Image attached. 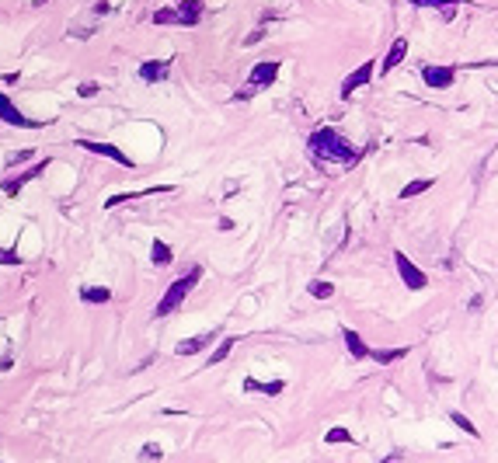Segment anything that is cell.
Segmentation results:
<instances>
[{
    "instance_id": "44dd1931",
    "label": "cell",
    "mask_w": 498,
    "mask_h": 463,
    "mask_svg": "<svg viewBox=\"0 0 498 463\" xmlns=\"http://www.w3.org/2000/svg\"><path fill=\"white\" fill-rule=\"evenodd\" d=\"M234 345H237V338H224V341H219V348L209 355V366H216V363H224V359L234 352Z\"/></svg>"
},
{
    "instance_id": "5b68a950",
    "label": "cell",
    "mask_w": 498,
    "mask_h": 463,
    "mask_svg": "<svg viewBox=\"0 0 498 463\" xmlns=\"http://www.w3.org/2000/svg\"><path fill=\"white\" fill-rule=\"evenodd\" d=\"M77 146H80V150H91V153H98V157H108V161H116V164H122V168H133L129 153H122V150H119V146H112V143H98V139H80Z\"/></svg>"
},
{
    "instance_id": "d4e9b609",
    "label": "cell",
    "mask_w": 498,
    "mask_h": 463,
    "mask_svg": "<svg viewBox=\"0 0 498 463\" xmlns=\"http://www.w3.org/2000/svg\"><path fill=\"white\" fill-rule=\"evenodd\" d=\"M408 4H415V8H453L460 0H408Z\"/></svg>"
},
{
    "instance_id": "ac0fdd59",
    "label": "cell",
    "mask_w": 498,
    "mask_h": 463,
    "mask_svg": "<svg viewBox=\"0 0 498 463\" xmlns=\"http://www.w3.org/2000/svg\"><path fill=\"white\" fill-rule=\"evenodd\" d=\"M80 300L84 303H108V300H112V289H108V286H84Z\"/></svg>"
},
{
    "instance_id": "8992f818",
    "label": "cell",
    "mask_w": 498,
    "mask_h": 463,
    "mask_svg": "<svg viewBox=\"0 0 498 463\" xmlns=\"http://www.w3.org/2000/svg\"><path fill=\"white\" fill-rule=\"evenodd\" d=\"M0 119H4L8 126H18V129H42V126H45V122H35V119L21 115V112L11 105V98H8V94H0Z\"/></svg>"
},
{
    "instance_id": "ffe728a7",
    "label": "cell",
    "mask_w": 498,
    "mask_h": 463,
    "mask_svg": "<svg viewBox=\"0 0 498 463\" xmlns=\"http://www.w3.org/2000/svg\"><path fill=\"white\" fill-rule=\"evenodd\" d=\"M432 188V178H418V181H408L404 188H401V199H415V195H422V192H429Z\"/></svg>"
},
{
    "instance_id": "7a4b0ae2",
    "label": "cell",
    "mask_w": 498,
    "mask_h": 463,
    "mask_svg": "<svg viewBox=\"0 0 498 463\" xmlns=\"http://www.w3.org/2000/svg\"><path fill=\"white\" fill-rule=\"evenodd\" d=\"M199 279H202V269H192L188 275H182V279H175L171 286H168V293H164V300L157 303V310H153V317H168V314H175L178 306L185 303V296L199 286Z\"/></svg>"
},
{
    "instance_id": "4316f807",
    "label": "cell",
    "mask_w": 498,
    "mask_h": 463,
    "mask_svg": "<svg viewBox=\"0 0 498 463\" xmlns=\"http://www.w3.org/2000/svg\"><path fill=\"white\" fill-rule=\"evenodd\" d=\"M77 94H80V98H94V94H98V84H94V80H84V84L77 87Z\"/></svg>"
},
{
    "instance_id": "83f0119b",
    "label": "cell",
    "mask_w": 498,
    "mask_h": 463,
    "mask_svg": "<svg viewBox=\"0 0 498 463\" xmlns=\"http://www.w3.org/2000/svg\"><path fill=\"white\" fill-rule=\"evenodd\" d=\"M0 265H18V254L11 247H4V251H0Z\"/></svg>"
},
{
    "instance_id": "4fadbf2b",
    "label": "cell",
    "mask_w": 498,
    "mask_h": 463,
    "mask_svg": "<svg viewBox=\"0 0 498 463\" xmlns=\"http://www.w3.org/2000/svg\"><path fill=\"white\" fill-rule=\"evenodd\" d=\"M286 390V383L283 380H272V383H261V380H255V376H248L244 380V394H265V397H279Z\"/></svg>"
},
{
    "instance_id": "30bf717a",
    "label": "cell",
    "mask_w": 498,
    "mask_h": 463,
    "mask_svg": "<svg viewBox=\"0 0 498 463\" xmlns=\"http://www.w3.org/2000/svg\"><path fill=\"white\" fill-rule=\"evenodd\" d=\"M342 341H345V348H349L352 359H369V355H373V348H369V345L362 341V335L352 331V328H342Z\"/></svg>"
},
{
    "instance_id": "f1b7e54d",
    "label": "cell",
    "mask_w": 498,
    "mask_h": 463,
    "mask_svg": "<svg viewBox=\"0 0 498 463\" xmlns=\"http://www.w3.org/2000/svg\"><path fill=\"white\" fill-rule=\"evenodd\" d=\"M380 463H401L398 456H387V460H380Z\"/></svg>"
},
{
    "instance_id": "7c38bea8",
    "label": "cell",
    "mask_w": 498,
    "mask_h": 463,
    "mask_svg": "<svg viewBox=\"0 0 498 463\" xmlns=\"http://www.w3.org/2000/svg\"><path fill=\"white\" fill-rule=\"evenodd\" d=\"M202 0H182L178 4V25H185V28H192V25H199V18H202Z\"/></svg>"
},
{
    "instance_id": "5bb4252c",
    "label": "cell",
    "mask_w": 498,
    "mask_h": 463,
    "mask_svg": "<svg viewBox=\"0 0 498 463\" xmlns=\"http://www.w3.org/2000/svg\"><path fill=\"white\" fill-rule=\"evenodd\" d=\"M168 67H171V60H147V63L140 67V77H143L147 84H157V80L168 77Z\"/></svg>"
},
{
    "instance_id": "3957f363",
    "label": "cell",
    "mask_w": 498,
    "mask_h": 463,
    "mask_svg": "<svg viewBox=\"0 0 498 463\" xmlns=\"http://www.w3.org/2000/svg\"><path fill=\"white\" fill-rule=\"evenodd\" d=\"M275 77H279V63H275V60H261V63H255V67H251L248 84H244L234 98H237V101H248V98H255V91H261V87L275 84Z\"/></svg>"
},
{
    "instance_id": "f546056e",
    "label": "cell",
    "mask_w": 498,
    "mask_h": 463,
    "mask_svg": "<svg viewBox=\"0 0 498 463\" xmlns=\"http://www.w3.org/2000/svg\"><path fill=\"white\" fill-rule=\"evenodd\" d=\"M42 4H45V0H35V8H42Z\"/></svg>"
},
{
    "instance_id": "7402d4cb",
    "label": "cell",
    "mask_w": 498,
    "mask_h": 463,
    "mask_svg": "<svg viewBox=\"0 0 498 463\" xmlns=\"http://www.w3.org/2000/svg\"><path fill=\"white\" fill-rule=\"evenodd\" d=\"M450 422H453V425H457V429H464V432H467V436H470V439H477V436H481V432H477V429H474V422H470V418H467V415H460V411H453V415H450Z\"/></svg>"
},
{
    "instance_id": "cb8c5ba5",
    "label": "cell",
    "mask_w": 498,
    "mask_h": 463,
    "mask_svg": "<svg viewBox=\"0 0 498 463\" xmlns=\"http://www.w3.org/2000/svg\"><path fill=\"white\" fill-rule=\"evenodd\" d=\"M324 442H331V446L352 442V432H349V429H327V432H324Z\"/></svg>"
},
{
    "instance_id": "52a82bcc",
    "label": "cell",
    "mask_w": 498,
    "mask_h": 463,
    "mask_svg": "<svg viewBox=\"0 0 498 463\" xmlns=\"http://www.w3.org/2000/svg\"><path fill=\"white\" fill-rule=\"evenodd\" d=\"M373 70H376V63L373 60H366L362 67H356L345 80H342V98H352V91H359V87H366L369 80H373Z\"/></svg>"
},
{
    "instance_id": "d6986e66",
    "label": "cell",
    "mask_w": 498,
    "mask_h": 463,
    "mask_svg": "<svg viewBox=\"0 0 498 463\" xmlns=\"http://www.w3.org/2000/svg\"><path fill=\"white\" fill-rule=\"evenodd\" d=\"M307 293H310L314 300H331V296H335V286H331L327 279H314V282L307 286Z\"/></svg>"
},
{
    "instance_id": "603a6c76",
    "label": "cell",
    "mask_w": 498,
    "mask_h": 463,
    "mask_svg": "<svg viewBox=\"0 0 498 463\" xmlns=\"http://www.w3.org/2000/svg\"><path fill=\"white\" fill-rule=\"evenodd\" d=\"M153 25H178V8H160V11H153Z\"/></svg>"
},
{
    "instance_id": "ba28073f",
    "label": "cell",
    "mask_w": 498,
    "mask_h": 463,
    "mask_svg": "<svg viewBox=\"0 0 498 463\" xmlns=\"http://www.w3.org/2000/svg\"><path fill=\"white\" fill-rule=\"evenodd\" d=\"M422 80L429 87H435V91H446V87H453L457 70L453 67H422Z\"/></svg>"
},
{
    "instance_id": "9a60e30c",
    "label": "cell",
    "mask_w": 498,
    "mask_h": 463,
    "mask_svg": "<svg viewBox=\"0 0 498 463\" xmlns=\"http://www.w3.org/2000/svg\"><path fill=\"white\" fill-rule=\"evenodd\" d=\"M213 341H216V331H206V335H195V338H182L178 341V355H195L206 345H213Z\"/></svg>"
},
{
    "instance_id": "6da1fadb",
    "label": "cell",
    "mask_w": 498,
    "mask_h": 463,
    "mask_svg": "<svg viewBox=\"0 0 498 463\" xmlns=\"http://www.w3.org/2000/svg\"><path fill=\"white\" fill-rule=\"evenodd\" d=\"M307 146H310V153L317 161H335V164H356L359 161V150L338 129H331V126L314 129L310 139H307Z\"/></svg>"
},
{
    "instance_id": "e0dca14e",
    "label": "cell",
    "mask_w": 498,
    "mask_h": 463,
    "mask_svg": "<svg viewBox=\"0 0 498 463\" xmlns=\"http://www.w3.org/2000/svg\"><path fill=\"white\" fill-rule=\"evenodd\" d=\"M171 258H175L171 247L164 244V240H153V247H150V262H153L157 269H164V265H171Z\"/></svg>"
},
{
    "instance_id": "8fae6325",
    "label": "cell",
    "mask_w": 498,
    "mask_h": 463,
    "mask_svg": "<svg viewBox=\"0 0 498 463\" xmlns=\"http://www.w3.org/2000/svg\"><path fill=\"white\" fill-rule=\"evenodd\" d=\"M404 56H408V38H394L391 53H387V56H383V63H380V74H391L394 67H401V63H404Z\"/></svg>"
},
{
    "instance_id": "484cf974",
    "label": "cell",
    "mask_w": 498,
    "mask_h": 463,
    "mask_svg": "<svg viewBox=\"0 0 498 463\" xmlns=\"http://www.w3.org/2000/svg\"><path fill=\"white\" fill-rule=\"evenodd\" d=\"M164 456V449L157 446V442H147L143 449H140V460H160Z\"/></svg>"
},
{
    "instance_id": "277c9868",
    "label": "cell",
    "mask_w": 498,
    "mask_h": 463,
    "mask_svg": "<svg viewBox=\"0 0 498 463\" xmlns=\"http://www.w3.org/2000/svg\"><path fill=\"white\" fill-rule=\"evenodd\" d=\"M394 265H398V275H401V282H404L408 289H425V286H429V275L408 258L404 251H394Z\"/></svg>"
},
{
    "instance_id": "2e32d148",
    "label": "cell",
    "mask_w": 498,
    "mask_h": 463,
    "mask_svg": "<svg viewBox=\"0 0 498 463\" xmlns=\"http://www.w3.org/2000/svg\"><path fill=\"white\" fill-rule=\"evenodd\" d=\"M408 355V345H401V348H373V363H380V366H391V363H398V359H404Z\"/></svg>"
},
{
    "instance_id": "9c48e42d",
    "label": "cell",
    "mask_w": 498,
    "mask_h": 463,
    "mask_svg": "<svg viewBox=\"0 0 498 463\" xmlns=\"http://www.w3.org/2000/svg\"><path fill=\"white\" fill-rule=\"evenodd\" d=\"M45 168H49V157H45V161H39L35 168L21 171L18 178H8V181H0V192H4V195H18V192H21V188H25V185H28L32 178H39V174H42Z\"/></svg>"
}]
</instances>
